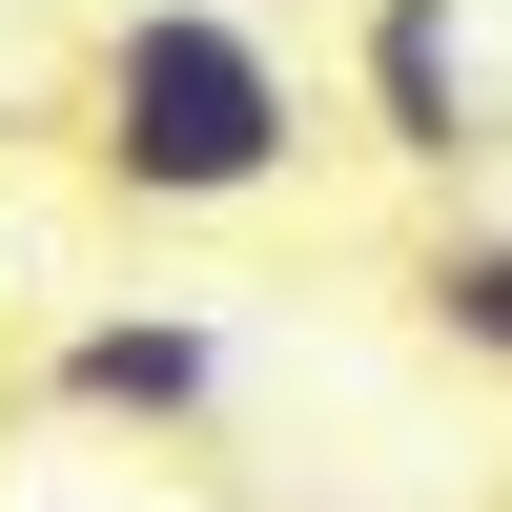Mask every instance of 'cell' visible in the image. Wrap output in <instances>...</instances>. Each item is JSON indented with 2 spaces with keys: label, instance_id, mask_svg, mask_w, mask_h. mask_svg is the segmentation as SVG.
I'll use <instances>...</instances> for the list:
<instances>
[{
  "label": "cell",
  "instance_id": "obj_5",
  "mask_svg": "<svg viewBox=\"0 0 512 512\" xmlns=\"http://www.w3.org/2000/svg\"><path fill=\"white\" fill-rule=\"evenodd\" d=\"M0 287H21V267H0Z\"/></svg>",
  "mask_w": 512,
  "mask_h": 512
},
{
  "label": "cell",
  "instance_id": "obj_4",
  "mask_svg": "<svg viewBox=\"0 0 512 512\" xmlns=\"http://www.w3.org/2000/svg\"><path fill=\"white\" fill-rule=\"evenodd\" d=\"M410 328L512 390V226H431V246H410Z\"/></svg>",
  "mask_w": 512,
  "mask_h": 512
},
{
  "label": "cell",
  "instance_id": "obj_3",
  "mask_svg": "<svg viewBox=\"0 0 512 512\" xmlns=\"http://www.w3.org/2000/svg\"><path fill=\"white\" fill-rule=\"evenodd\" d=\"M41 410H82V431H205L226 410V328L205 308H82L41 349Z\"/></svg>",
  "mask_w": 512,
  "mask_h": 512
},
{
  "label": "cell",
  "instance_id": "obj_2",
  "mask_svg": "<svg viewBox=\"0 0 512 512\" xmlns=\"http://www.w3.org/2000/svg\"><path fill=\"white\" fill-rule=\"evenodd\" d=\"M349 123L410 185H472L492 164V41H472V0H349Z\"/></svg>",
  "mask_w": 512,
  "mask_h": 512
},
{
  "label": "cell",
  "instance_id": "obj_1",
  "mask_svg": "<svg viewBox=\"0 0 512 512\" xmlns=\"http://www.w3.org/2000/svg\"><path fill=\"white\" fill-rule=\"evenodd\" d=\"M62 144L103 205H144V226H226V205H267L287 164H308V62H287L246 0H123L103 41H82L62 82Z\"/></svg>",
  "mask_w": 512,
  "mask_h": 512
}]
</instances>
